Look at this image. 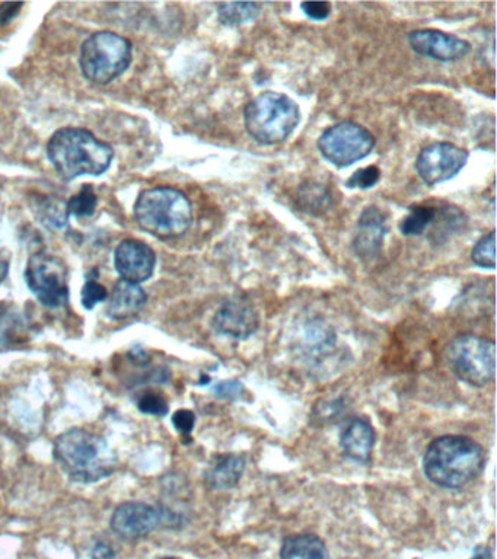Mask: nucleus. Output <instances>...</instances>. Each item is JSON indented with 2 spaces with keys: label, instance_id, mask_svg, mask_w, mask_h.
<instances>
[{
  "label": "nucleus",
  "instance_id": "21",
  "mask_svg": "<svg viewBox=\"0 0 497 559\" xmlns=\"http://www.w3.org/2000/svg\"><path fill=\"white\" fill-rule=\"evenodd\" d=\"M436 219V209L426 204H418L413 207L410 213L407 214L406 218L399 223V230L406 237H418L422 235L427 226L434 222Z\"/></svg>",
  "mask_w": 497,
  "mask_h": 559
},
{
  "label": "nucleus",
  "instance_id": "18",
  "mask_svg": "<svg viewBox=\"0 0 497 559\" xmlns=\"http://www.w3.org/2000/svg\"><path fill=\"white\" fill-rule=\"evenodd\" d=\"M145 303H146V293L144 289H140L139 284L120 280L114 285L113 293L109 296L107 313L109 318L116 321L127 320L139 313Z\"/></svg>",
  "mask_w": 497,
  "mask_h": 559
},
{
  "label": "nucleus",
  "instance_id": "12",
  "mask_svg": "<svg viewBox=\"0 0 497 559\" xmlns=\"http://www.w3.org/2000/svg\"><path fill=\"white\" fill-rule=\"evenodd\" d=\"M408 44L420 56L437 61H463L471 51L470 42L439 30L413 31Z\"/></svg>",
  "mask_w": 497,
  "mask_h": 559
},
{
  "label": "nucleus",
  "instance_id": "8",
  "mask_svg": "<svg viewBox=\"0 0 497 559\" xmlns=\"http://www.w3.org/2000/svg\"><path fill=\"white\" fill-rule=\"evenodd\" d=\"M375 137L363 126L342 121L328 127L318 139V151L337 168H347L370 156Z\"/></svg>",
  "mask_w": 497,
  "mask_h": 559
},
{
  "label": "nucleus",
  "instance_id": "4",
  "mask_svg": "<svg viewBox=\"0 0 497 559\" xmlns=\"http://www.w3.org/2000/svg\"><path fill=\"white\" fill-rule=\"evenodd\" d=\"M133 214L145 232L161 239H173L184 235L192 222L189 197L173 187L149 188L140 192Z\"/></svg>",
  "mask_w": 497,
  "mask_h": 559
},
{
  "label": "nucleus",
  "instance_id": "9",
  "mask_svg": "<svg viewBox=\"0 0 497 559\" xmlns=\"http://www.w3.org/2000/svg\"><path fill=\"white\" fill-rule=\"evenodd\" d=\"M25 280L40 303L47 308H61L68 302V271L54 256L47 254L31 256L25 268Z\"/></svg>",
  "mask_w": 497,
  "mask_h": 559
},
{
  "label": "nucleus",
  "instance_id": "27",
  "mask_svg": "<svg viewBox=\"0 0 497 559\" xmlns=\"http://www.w3.org/2000/svg\"><path fill=\"white\" fill-rule=\"evenodd\" d=\"M380 180V169H378L377 166H366V168L356 171V172L347 180V187L368 190V188H372L373 185H377Z\"/></svg>",
  "mask_w": 497,
  "mask_h": 559
},
{
  "label": "nucleus",
  "instance_id": "3",
  "mask_svg": "<svg viewBox=\"0 0 497 559\" xmlns=\"http://www.w3.org/2000/svg\"><path fill=\"white\" fill-rule=\"evenodd\" d=\"M54 458L64 472L78 482H97L117 468V456L107 440L80 428L57 437Z\"/></svg>",
  "mask_w": 497,
  "mask_h": 559
},
{
  "label": "nucleus",
  "instance_id": "13",
  "mask_svg": "<svg viewBox=\"0 0 497 559\" xmlns=\"http://www.w3.org/2000/svg\"><path fill=\"white\" fill-rule=\"evenodd\" d=\"M156 264L154 249L142 240H121L114 254V266L123 282L140 284L152 277Z\"/></svg>",
  "mask_w": 497,
  "mask_h": 559
},
{
  "label": "nucleus",
  "instance_id": "24",
  "mask_svg": "<svg viewBox=\"0 0 497 559\" xmlns=\"http://www.w3.org/2000/svg\"><path fill=\"white\" fill-rule=\"evenodd\" d=\"M23 328V320L16 312L8 308H0V349H8Z\"/></svg>",
  "mask_w": 497,
  "mask_h": 559
},
{
  "label": "nucleus",
  "instance_id": "17",
  "mask_svg": "<svg viewBox=\"0 0 497 559\" xmlns=\"http://www.w3.org/2000/svg\"><path fill=\"white\" fill-rule=\"evenodd\" d=\"M245 470L244 456L235 453L216 456L204 472V482L209 489L223 491L237 487Z\"/></svg>",
  "mask_w": 497,
  "mask_h": 559
},
{
  "label": "nucleus",
  "instance_id": "6",
  "mask_svg": "<svg viewBox=\"0 0 497 559\" xmlns=\"http://www.w3.org/2000/svg\"><path fill=\"white\" fill-rule=\"evenodd\" d=\"M132 63V44L127 38L99 31L90 35L80 49L83 76L97 85H108L125 73Z\"/></svg>",
  "mask_w": 497,
  "mask_h": 559
},
{
  "label": "nucleus",
  "instance_id": "1",
  "mask_svg": "<svg viewBox=\"0 0 497 559\" xmlns=\"http://www.w3.org/2000/svg\"><path fill=\"white\" fill-rule=\"evenodd\" d=\"M486 454L474 440L463 435H444L432 442L423 470L430 482L446 489H460L482 473Z\"/></svg>",
  "mask_w": 497,
  "mask_h": 559
},
{
  "label": "nucleus",
  "instance_id": "2",
  "mask_svg": "<svg viewBox=\"0 0 497 559\" xmlns=\"http://www.w3.org/2000/svg\"><path fill=\"white\" fill-rule=\"evenodd\" d=\"M47 156L63 180L82 175L99 177L114 158L113 147L97 139L87 128L64 127L50 137Z\"/></svg>",
  "mask_w": 497,
  "mask_h": 559
},
{
  "label": "nucleus",
  "instance_id": "35",
  "mask_svg": "<svg viewBox=\"0 0 497 559\" xmlns=\"http://www.w3.org/2000/svg\"><path fill=\"white\" fill-rule=\"evenodd\" d=\"M163 559H175V558H163Z\"/></svg>",
  "mask_w": 497,
  "mask_h": 559
},
{
  "label": "nucleus",
  "instance_id": "31",
  "mask_svg": "<svg viewBox=\"0 0 497 559\" xmlns=\"http://www.w3.org/2000/svg\"><path fill=\"white\" fill-rule=\"evenodd\" d=\"M23 4H5L0 6V25H8L12 19L18 15Z\"/></svg>",
  "mask_w": 497,
  "mask_h": 559
},
{
  "label": "nucleus",
  "instance_id": "34",
  "mask_svg": "<svg viewBox=\"0 0 497 559\" xmlns=\"http://www.w3.org/2000/svg\"><path fill=\"white\" fill-rule=\"evenodd\" d=\"M473 559H492V555H490V552L486 548H479L475 551Z\"/></svg>",
  "mask_w": 497,
  "mask_h": 559
},
{
  "label": "nucleus",
  "instance_id": "10",
  "mask_svg": "<svg viewBox=\"0 0 497 559\" xmlns=\"http://www.w3.org/2000/svg\"><path fill=\"white\" fill-rule=\"evenodd\" d=\"M468 152L452 143H432L425 147L417 161L416 171L427 185H436L452 180L467 165Z\"/></svg>",
  "mask_w": 497,
  "mask_h": 559
},
{
  "label": "nucleus",
  "instance_id": "25",
  "mask_svg": "<svg viewBox=\"0 0 497 559\" xmlns=\"http://www.w3.org/2000/svg\"><path fill=\"white\" fill-rule=\"evenodd\" d=\"M494 245H496V235H494V230H492L474 245V248L471 251V261L477 266L493 270L496 266Z\"/></svg>",
  "mask_w": 497,
  "mask_h": 559
},
{
  "label": "nucleus",
  "instance_id": "29",
  "mask_svg": "<svg viewBox=\"0 0 497 559\" xmlns=\"http://www.w3.org/2000/svg\"><path fill=\"white\" fill-rule=\"evenodd\" d=\"M301 8L314 21H324L332 14V5L328 2H304Z\"/></svg>",
  "mask_w": 497,
  "mask_h": 559
},
{
  "label": "nucleus",
  "instance_id": "26",
  "mask_svg": "<svg viewBox=\"0 0 497 559\" xmlns=\"http://www.w3.org/2000/svg\"><path fill=\"white\" fill-rule=\"evenodd\" d=\"M137 406L142 413L156 415V417H164L168 413V404H166L163 395L158 394V392H145L140 396Z\"/></svg>",
  "mask_w": 497,
  "mask_h": 559
},
{
  "label": "nucleus",
  "instance_id": "19",
  "mask_svg": "<svg viewBox=\"0 0 497 559\" xmlns=\"http://www.w3.org/2000/svg\"><path fill=\"white\" fill-rule=\"evenodd\" d=\"M280 559H330V554L316 535L301 533L285 539Z\"/></svg>",
  "mask_w": 497,
  "mask_h": 559
},
{
  "label": "nucleus",
  "instance_id": "30",
  "mask_svg": "<svg viewBox=\"0 0 497 559\" xmlns=\"http://www.w3.org/2000/svg\"><path fill=\"white\" fill-rule=\"evenodd\" d=\"M173 424L181 434H190L196 424V415L190 409H178L173 415Z\"/></svg>",
  "mask_w": 497,
  "mask_h": 559
},
{
  "label": "nucleus",
  "instance_id": "28",
  "mask_svg": "<svg viewBox=\"0 0 497 559\" xmlns=\"http://www.w3.org/2000/svg\"><path fill=\"white\" fill-rule=\"evenodd\" d=\"M108 299V292L97 280H88L82 289V304L87 309H92L101 302Z\"/></svg>",
  "mask_w": 497,
  "mask_h": 559
},
{
  "label": "nucleus",
  "instance_id": "32",
  "mask_svg": "<svg viewBox=\"0 0 497 559\" xmlns=\"http://www.w3.org/2000/svg\"><path fill=\"white\" fill-rule=\"evenodd\" d=\"M215 391L216 394L220 395L222 398H230V396H234V395L241 391V385L237 382H222L219 383Z\"/></svg>",
  "mask_w": 497,
  "mask_h": 559
},
{
  "label": "nucleus",
  "instance_id": "7",
  "mask_svg": "<svg viewBox=\"0 0 497 559\" xmlns=\"http://www.w3.org/2000/svg\"><path fill=\"white\" fill-rule=\"evenodd\" d=\"M452 373L471 387H487L496 375V346L477 335H460L445 347Z\"/></svg>",
  "mask_w": 497,
  "mask_h": 559
},
{
  "label": "nucleus",
  "instance_id": "16",
  "mask_svg": "<svg viewBox=\"0 0 497 559\" xmlns=\"http://www.w3.org/2000/svg\"><path fill=\"white\" fill-rule=\"evenodd\" d=\"M344 456L354 461H366L375 446V432L370 421L354 418L349 421L340 435Z\"/></svg>",
  "mask_w": 497,
  "mask_h": 559
},
{
  "label": "nucleus",
  "instance_id": "5",
  "mask_svg": "<svg viewBox=\"0 0 497 559\" xmlns=\"http://www.w3.org/2000/svg\"><path fill=\"white\" fill-rule=\"evenodd\" d=\"M301 121V111L294 99L280 92L267 90L247 104L245 128L260 144L271 146L287 140Z\"/></svg>",
  "mask_w": 497,
  "mask_h": 559
},
{
  "label": "nucleus",
  "instance_id": "14",
  "mask_svg": "<svg viewBox=\"0 0 497 559\" xmlns=\"http://www.w3.org/2000/svg\"><path fill=\"white\" fill-rule=\"evenodd\" d=\"M163 515L149 504H121L111 517V530L123 539H137L154 532L161 523Z\"/></svg>",
  "mask_w": 497,
  "mask_h": 559
},
{
  "label": "nucleus",
  "instance_id": "23",
  "mask_svg": "<svg viewBox=\"0 0 497 559\" xmlns=\"http://www.w3.org/2000/svg\"><path fill=\"white\" fill-rule=\"evenodd\" d=\"M97 204H98V199H97L94 188L90 185H83L80 192L69 200V203L66 204V213L75 218H89L95 213Z\"/></svg>",
  "mask_w": 497,
  "mask_h": 559
},
{
  "label": "nucleus",
  "instance_id": "20",
  "mask_svg": "<svg viewBox=\"0 0 497 559\" xmlns=\"http://www.w3.org/2000/svg\"><path fill=\"white\" fill-rule=\"evenodd\" d=\"M261 14L260 4H239V2H232V4L218 5V19L223 25H244V23L256 21Z\"/></svg>",
  "mask_w": 497,
  "mask_h": 559
},
{
  "label": "nucleus",
  "instance_id": "22",
  "mask_svg": "<svg viewBox=\"0 0 497 559\" xmlns=\"http://www.w3.org/2000/svg\"><path fill=\"white\" fill-rule=\"evenodd\" d=\"M298 200L304 210L308 211V213H321L330 206L332 196H330V192L324 185L309 181L308 184L302 185L301 190H299Z\"/></svg>",
  "mask_w": 497,
  "mask_h": 559
},
{
  "label": "nucleus",
  "instance_id": "15",
  "mask_svg": "<svg viewBox=\"0 0 497 559\" xmlns=\"http://www.w3.org/2000/svg\"><path fill=\"white\" fill-rule=\"evenodd\" d=\"M387 230V216L378 207H368L359 219L354 252L363 258L375 256L384 244Z\"/></svg>",
  "mask_w": 497,
  "mask_h": 559
},
{
  "label": "nucleus",
  "instance_id": "11",
  "mask_svg": "<svg viewBox=\"0 0 497 559\" xmlns=\"http://www.w3.org/2000/svg\"><path fill=\"white\" fill-rule=\"evenodd\" d=\"M260 316L254 304L247 297H232L218 309L211 327L220 335L247 340L258 330Z\"/></svg>",
  "mask_w": 497,
  "mask_h": 559
},
{
  "label": "nucleus",
  "instance_id": "33",
  "mask_svg": "<svg viewBox=\"0 0 497 559\" xmlns=\"http://www.w3.org/2000/svg\"><path fill=\"white\" fill-rule=\"evenodd\" d=\"M113 556L114 552L111 551L108 545H95L94 549L90 552V558L92 559H113Z\"/></svg>",
  "mask_w": 497,
  "mask_h": 559
}]
</instances>
